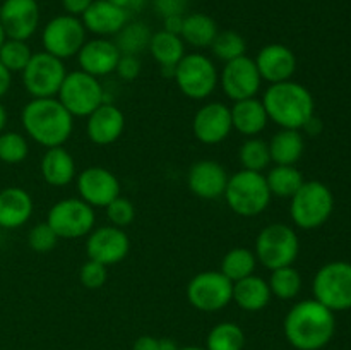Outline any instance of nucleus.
Wrapping results in <instances>:
<instances>
[{
  "label": "nucleus",
  "instance_id": "obj_33",
  "mask_svg": "<svg viewBox=\"0 0 351 350\" xmlns=\"http://www.w3.org/2000/svg\"><path fill=\"white\" fill-rule=\"evenodd\" d=\"M257 268V257L254 250L247 249V247H233L228 253L223 256L221 259V271L230 281H239L243 278L250 277L256 273Z\"/></svg>",
  "mask_w": 351,
  "mask_h": 350
},
{
  "label": "nucleus",
  "instance_id": "obj_17",
  "mask_svg": "<svg viewBox=\"0 0 351 350\" xmlns=\"http://www.w3.org/2000/svg\"><path fill=\"white\" fill-rule=\"evenodd\" d=\"M232 113L225 103L202 105L192 119V132L202 144H219L232 134Z\"/></svg>",
  "mask_w": 351,
  "mask_h": 350
},
{
  "label": "nucleus",
  "instance_id": "obj_44",
  "mask_svg": "<svg viewBox=\"0 0 351 350\" xmlns=\"http://www.w3.org/2000/svg\"><path fill=\"white\" fill-rule=\"evenodd\" d=\"M191 0H153L154 12L161 17L185 16Z\"/></svg>",
  "mask_w": 351,
  "mask_h": 350
},
{
  "label": "nucleus",
  "instance_id": "obj_8",
  "mask_svg": "<svg viewBox=\"0 0 351 350\" xmlns=\"http://www.w3.org/2000/svg\"><path fill=\"white\" fill-rule=\"evenodd\" d=\"M173 79L182 95L191 100H206L219 84V72L215 62L204 54H185L173 71Z\"/></svg>",
  "mask_w": 351,
  "mask_h": 350
},
{
  "label": "nucleus",
  "instance_id": "obj_34",
  "mask_svg": "<svg viewBox=\"0 0 351 350\" xmlns=\"http://www.w3.org/2000/svg\"><path fill=\"white\" fill-rule=\"evenodd\" d=\"M245 333L237 323L223 321L213 326L206 338V350H243Z\"/></svg>",
  "mask_w": 351,
  "mask_h": 350
},
{
  "label": "nucleus",
  "instance_id": "obj_53",
  "mask_svg": "<svg viewBox=\"0 0 351 350\" xmlns=\"http://www.w3.org/2000/svg\"><path fill=\"white\" fill-rule=\"evenodd\" d=\"M177 350H206V349H202V347H197V345H189V347H178Z\"/></svg>",
  "mask_w": 351,
  "mask_h": 350
},
{
  "label": "nucleus",
  "instance_id": "obj_9",
  "mask_svg": "<svg viewBox=\"0 0 351 350\" xmlns=\"http://www.w3.org/2000/svg\"><path fill=\"white\" fill-rule=\"evenodd\" d=\"M314 299L332 312L351 309V263L331 261L319 268L312 281Z\"/></svg>",
  "mask_w": 351,
  "mask_h": 350
},
{
  "label": "nucleus",
  "instance_id": "obj_48",
  "mask_svg": "<svg viewBox=\"0 0 351 350\" xmlns=\"http://www.w3.org/2000/svg\"><path fill=\"white\" fill-rule=\"evenodd\" d=\"M184 17L185 16L163 17V31H168V33L178 34V36H180L182 27H184Z\"/></svg>",
  "mask_w": 351,
  "mask_h": 350
},
{
  "label": "nucleus",
  "instance_id": "obj_42",
  "mask_svg": "<svg viewBox=\"0 0 351 350\" xmlns=\"http://www.w3.org/2000/svg\"><path fill=\"white\" fill-rule=\"evenodd\" d=\"M108 266L98 263V261L88 259L79 270V280H81L82 287L89 288V290H98L108 280Z\"/></svg>",
  "mask_w": 351,
  "mask_h": 350
},
{
  "label": "nucleus",
  "instance_id": "obj_49",
  "mask_svg": "<svg viewBox=\"0 0 351 350\" xmlns=\"http://www.w3.org/2000/svg\"><path fill=\"white\" fill-rule=\"evenodd\" d=\"M10 84H12V74L0 64V98H3L9 93Z\"/></svg>",
  "mask_w": 351,
  "mask_h": 350
},
{
  "label": "nucleus",
  "instance_id": "obj_51",
  "mask_svg": "<svg viewBox=\"0 0 351 350\" xmlns=\"http://www.w3.org/2000/svg\"><path fill=\"white\" fill-rule=\"evenodd\" d=\"M5 126H7V110H5V106L0 103V134L5 130Z\"/></svg>",
  "mask_w": 351,
  "mask_h": 350
},
{
  "label": "nucleus",
  "instance_id": "obj_26",
  "mask_svg": "<svg viewBox=\"0 0 351 350\" xmlns=\"http://www.w3.org/2000/svg\"><path fill=\"white\" fill-rule=\"evenodd\" d=\"M43 180L51 187H65L75 178V160L64 146L48 148L40 161Z\"/></svg>",
  "mask_w": 351,
  "mask_h": 350
},
{
  "label": "nucleus",
  "instance_id": "obj_27",
  "mask_svg": "<svg viewBox=\"0 0 351 350\" xmlns=\"http://www.w3.org/2000/svg\"><path fill=\"white\" fill-rule=\"evenodd\" d=\"M271 288L267 280L256 273L233 283L232 301L247 312H259L271 302Z\"/></svg>",
  "mask_w": 351,
  "mask_h": 350
},
{
  "label": "nucleus",
  "instance_id": "obj_30",
  "mask_svg": "<svg viewBox=\"0 0 351 350\" xmlns=\"http://www.w3.org/2000/svg\"><path fill=\"white\" fill-rule=\"evenodd\" d=\"M218 33L216 21L211 16L194 12L184 17V27H182L180 36L185 45H191L194 48H211Z\"/></svg>",
  "mask_w": 351,
  "mask_h": 350
},
{
  "label": "nucleus",
  "instance_id": "obj_24",
  "mask_svg": "<svg viewBox=\"0 0 351 350\" xmlns=\"http://www.w3.org/2000/svg\"><path fill=\"white\" fill-rule=\"evenodd\" d=\"M33 198L23 187H5L0 191V229L14 230L29 222L33 215Z\"/></svg>",
  "mask_w": 351,
  "mask_h": 350
},
{
  "label": "nucleus",
  "instance_id": "obj_13",
  "mask_svg": "<svg viewBox=\"0 0 351 350\" xmlns=\"http://www.w3.org/2000/svg\"><path fill=\"white\" fill-rule=\"evenodd\" d=\"M233 281L221 271L206 270L194 275L187 283V301L202 312H216L232 302Z\"/></svg>",
  "mask_w": 351,
  "mask_h": 350
},
{
  "label": "nucleus",
  "instance_id": "obj_18",
  "mask_svg": "<svg viewBox=\"0 0 351 350\" xmlns=\"http://www.w3.org/2000/svg\"><path fill=\"white\" fill-rule=\"evenodd\" d=\"M0 23L7 38L27 41L40 24V5L36 0H3Z\"/></svg>",
  "mask_w": 351,
  "mask_h": 350
},
{
  "label": "nucleus",
  "instance_id": "obj_50",
  "mask_svg": "<svg viewBox=\"0 0 351 350\" xmlns=\"http://www.w3.org/2000/svg\"><path fill=\"white\" fill-rule=\"evenodd\" d=\"M178 345L171 338H160V350H177Z\"/></svg>",
  "mask_w": 351,
  "mask_h": 350
},
{
  "label": "nucleus",
  "instance_id": "obj_2",
  "mask_svg": "<svg viewBox=\"0 0 351 350\" xmlns=\"http://www.w3.org/2000/svg\"><path fill=\"white\" fill-rule=\"evenodd\" d=\"M21 124L27 137L43 148L64 146L74 130V117L53 98H31L21 112Z\"/></svg>",
  "mask_w": 351,
  "mask_h": 350
},
{
  "label": "nucleus",
  "instance_id": "obj_52",
  "mask_svg": "<svg viewBox=\"0 0 351 350\" xmlns=\"http://www.w3.org/2000/svg\"><path fill=\"white\" fill-rule=\"evenodd\" d=\"M5 40H7V34H5V31H3L2 23H0V48H2L3 41H5Z\"/></svg>",
  "mask_w": 351,
  "mask_h": 350
},
{
  "label": "nucleus",
  "instance_id": "obj_23",
  "mask_svg": "<svg viewBox=\"0 0 351 350\" xmlns=\"http://www.w3.org/2000/svg\"><path fill=\"white\" fill-rule=\"evenodd\" d=\"M129 14L110 0H93L89 9L81 17L86 31L98 38L115 36L129 23Z\"/></svg>",
  "mask_w": 351,
  "mask_h": 350
},
{
  "label": "nucleus",
  "instance_id": "obj_35",
  "mask_svg": "<svg viewBox=\"0 0 351 350\" xmlns=\"http://www.w3.org/2000/svg\"><path fill=\"white\" fill-rule=\"evenodd\" d=\"M239 161L243 170L263 174L271 163L269 144L261 137H247L239 148Z\"/></svg>",
  "mask_w": 351,
  "mask_h": 350
},
{
  "label": "nucleus",
  "instance_id": "obj_6",
  "mask_svg": "<svg viewBox=\"0 0 351 350\" xmlns=\"http://www.w3.org/2000/svg\"><path fill=\"white\" fill-rule=\"evenodd\" d=\"M254 254L257 263L269 271L283 266H293L300 254V239L291 226L285 223L266 225L256 237Z\"/></svg>",
  "mask_w": 351,
  "mask_h": 350
},
{
  "label": "nucleus",
  "instance_id": "obj_1",
  "mask_svg": "<svg viewBox=\"0 0 351 350\" xmlns=\"http://www.w3.org/2000/svg\"><path fill=\"white\" fill-rule=\"evenodd\" d=\"M283 331L293 349L321 350L335 336V312L315 299H305L297 302L285 316Z\"/></svg>",
  "mask_w": 351,
  "mask_h": 350
},
{
  "label": "nucleus",
  "instance_id": "obj_45",
  "mask_svg": "<svg viewBox=\"0 0 351 350\" xmlns=\"http://www.w3.org/2000/svg\"><path fill=\"white\" fill-rule=\"evenodd\" d=\"M91 3L93 0H62V5H64L65 14L74 17H82V14L89 9Z\"/></svg>",
  "mask_w": 351,
  "mask_h": 350
},
{
  "label": "nucleus",
  "instance_id": "obj_3",
  "mask_svg": "<svg viewBox=\"0 0 351 350\" xmlns=\"http://www.w3.org/2000/svg\"><path fill=\"white\" fill-rule=\"evenodd\" d=\"M263 105L271 122L281 129L302 130L315 112L312 93L291 79L269 84L263 96Z\"/></svg>",
  "mask_w": 351,
  "mask_h": 350
},
{
  "label": "nucleus",
  "instance_id": "obj_29",
  "mask_svg": "<svg viewBox=\"0 0 351 350\" xmlns=\"http://www.w3.org/2000/svg\"><path fill=\"white\" fill-rule=\"evenodd\" d=\"M267 144L274 165H297L305 151L304 136L295 129L278 130Z\"/></svg>",
  "mask_w": 351,
  "mask_h": 350
},
{
  "label": "nucleus",
  "instance_id": "obj_31",
  "mask_svg": "<svg viewBox=\"0 0 351 350\" xmlns=\"http://www.w3.org/2000/svg\"><path fill=\"white\" fill-rule=\"evenodd\" d=\"M264 177H266L271 196L288 199H291V196L305 182L304 175L298 170L297 165H274Z\"/></svg>",
  "mask_w": 351,
  "mask_h": 350
},
{
  "label": "nucleus",
  "instance_id": "obj_5",
  "mask_svg": "<svg viewBox=\"0 0 351 350\" xmlns=\"http://www.w3.org/2000/svg\"><path fill=\"white\" fill-rule=\"evenodd\" d=\"M335 209V196L331 189L319 180H308L291 196V222L302 230H314L324 225Z\"/></svg>",
  "mask_w": 351,
  "mask_h": 350
},
{
  "label": "nucleus",
  "instance_id": "obj_38",
  "mask_svg": "<svg viewBox=\"0 0 351 350\" xmlns=\"http://www.w3.org/2000/svg\"><path fill=\"white\" fill-rule=\"evenodd\" d=\"M247 50V43L243 36L237 31H219L211 45V51L221 62L235 60L243 57Z\"/></svg>",
  "mask_w": 351,
  "mask_h": 350
},
{
  "label": "nucleus",
  "instance_id": "obj_21",
  "mask_svg": "<svg viewBox=\"0 0 351 350\" xmlns=\"http://www.w3.org/2000/svg\"><path fill=\"white\" fill-rule=\"evenodd\" d=\"M230 175L225 167L215 160H199L189 168L187 185L201 199H218L225 194Z\"/></svg>",
  "mask_w": 351,
  "mask_h": 350
},
{
  "label": "nucleus",
  "instance_id": "obj_39",
  "mask_svg": "<svg viewBox=\"0 0 351 350\" xmlns=\"http://www.w3.org/2000/svg\"><path fill=\"white\" fill-rule=\"evenodd\" d=\"M29 154L27 139L14 130H3L0 134V161L5 165H19Z\"/></svg>",
  "mask_w": 351,
  "mask_h": 350
},
{
  "label": "nucleus",
  "instance_id": "obj_10",
  "mask_svg": "<svg viewBox=\"0 0 351 350\" xmlns=\"http://www.w3.org/2000/svg\"><path fill=\"white\" fill-rule=\"evenodd\" d=\"M47 223L58 239H81L88 237L96 225L95 208L81 198H65L55 202L47 215Z\"/></svg>",
  "mask_w": 351,
  "mask_h": 350
},
{
  "label": "nucleus",
  "instance_id": "obj_36",
  "mask_svg": "<svg viewBox=\"0 0 351 350\" xmlns=\"http://www.w3.org/2000/svg\"><path fill=\"white\" fill-rule=\"evenodd\" d=\"M267 283H269L273 297L281 299V301H291L302 290V277L293 266H283L273 270Z\"/></svg>",
  "mask_w": 351,
  "mask_h": 350
},
{
  "label": "nucleus",
  "instance_id": "obj_41",
  "mask_svg": "<svg viewBox=\"0 0 351 350\" xmlns=\"http://www.w3.org/2000/svg\"><path fill=\"white\" fill-rule=\"evenodd\" d=\"M58 242V237L53 230L50 229L47 222L38 223L27 233V246L34 250V253H48L53 249Z\"/></svg>",
  "mask_w": 351,
  "mask_h": 350
},
{
  "label": "nucleus",
  "instance_id": "obj_14",
  "mask_svg": "<svg viewBox=\"0 0 351 350\" xmlns=\"http://www.w3.org/2000/svg\"><path fill=\"white\" fill-rule=\"evenodd\" d=\"M261 84L263 79L257 71L256 62L247 55L225 62L219 72V86L232 102L254 98L259 93Z\"/></svg>",
  "mask_w": 351,
  "mask_h": 350
},
{
  "label": "nucleus",
  "instance_id": "obj_12",
  "mask_svg": "<svg viewBox=\"0 0 351 350\" xmlns=\"http://www.w3.org/2000/svg\"><path fill=\"white\" fill-rule=\"evenodd\" d=\"M21 74H23L24 88L31 98H53L57 96L67 71L64 60L47 51H38L33 54L29 64Z\"/></svg>",
  "mask_w": 351,
  "mask_h": 350
},
{
  "label": "nucleus",
  "instance_id": "obj_37",
  "mask_svg": "<svg viewBox=\"0 0 351 350\" xmlns=\"http://www.w3.org/2000/svg\"><path fill=\"white\" fill-rule=\"evenodd\" d=\"M33 51H31L27 41L23 40H12L7 38L3 41L2 48H0V64L14 74V72H23L26 65L29 64Z\"/></svg>",
  "mask_w": 351,
  "mask_h": 350
},
{
  "label": "nucleus",
  "instance_id": "obj_40",
  "mask_svg": "<svg viewBox=\"0 0 351 350\" xmlns=\"http://www.w3.org/2000/svg\"><path fill=\"white\" fill-rule=\"evenodd\" d=\"M106 216L110 220V225L119 226V229H125L136 218V208H134L132 201L123 196L113 199L108 206H106Z\"/></svg>",
  "mask_w": 351,
  "mask_h": 350
},
{
  "label": "nucleus",
  "instance_id": "obj_11",
  "mask_svg": "<svg viewBox=\"0 0 351 350\" xmlns=\"http://www.w3.org/2000/svg\"><path fill=\"white\" fill-rule=\"evenodd\" d=\"M86 33L88 31H86L81 17L69 16V14L53 17L45 24L43 31H41L43 51L60 58V60L75 57L82 45L86 43Z\"/></svg>",
  "mask_w": 351,
  "mask_h": 350
},
{
  "label": "nucleus",
  "instance_id": "obj_19",
  "mask_svg": "<svg viewBox=\"0 0 351 350\" xmlns=\"http://www.w3.org/2000/svg\"><path fill=\"white\" fill-rule=\"evenodd\" d=\"M125 129V115L119 106L105 102L86 117V136L96 146H108L120 139Z\"/></svg>",
  "mask_w": 351,
  "mask_h": 350
},
{
  "label": "nucleus",
  "instance_id": "obj_25",
  "mask_svg": "<svg viewBox=\"0 0 351 350\" xmlns=\"http://www.w3.org/2000/svg\"><path fill=\"white\" fill-rule=\"evenodd\" d=\"M230 113H232L233 130L245 137H257L269 122L263 100H257V96L233 102V106H230Z\"/></svg>",
  "mask_w": 351,
  "mask_h": 350
},
{
  "label": "nucleus",
  "instance_id": "obj_7",
  "mask_svg": "<svg viewBox=\"0 0 351 350\" xmlns=\"http://www.w3.org/2000/svg\"><path fill=\"white\" fill-rule=\"evenodd\" d=\"M57 100L72 117H88L106 102V95L98 78L79 69L67 72Z\"/></svg>",
  "mask_w": 351,
  "mask_h": 350
},
{
  "label": "nucleus",
  "instance_id": "obj_22",
  "mask_svg": "<svg viewBox=\"0 0 351 350\" xmlns=\"http://www.w3.org/2000/svg\"><path fill=\"white\" fill-rule=\"evenodd\" d=\"M120 51L115 41L106 38H93L86 40L79 54L75 55L79 62V69L95 78H103L115 72L117 64L120 60Z\"/></svg>",
  "mask_w": 351,
  "mask_h": 350
},
{
  "label": "nucleus",
  "instance_id": "obj_16",
  "mask_svg": "<svg viewBox=\"0 0 351 350\" xmlns=\"http://www.w3.org/2000/svg\"><path fill=\"white\" fill-rule=\"evenodd\" d=\"M79 198L91 208H106L120 196V180L105 167H88L77 175Z\"/></svg>",
  "mask_w": 351,
  "mask_h": 350
},
{
  "label": "nucleus",
  "instance_id": "obj_28",
  "mask_svg": "<svg viewBox=\"0 0 351 350\" xmlns=\"http://www.w3.org/2000/svg\"><path fill=\"white\" fill-rule=\"evenodd\" d=\"M147 50H149L154 62L160 65L161 71L170 72L171 78H173V71L178 62L185 57V43L182 36L163 30L153 33Z\"/></svg>",
  "mask_w": 351,
  "mask_h": 350
},
{
  "label": "nucleus",
  "instance_id": "obj_20",
  "mask_svg": "<svg viewBox=\"0 0 351 350\" xmlns=\"http://www.w3.org/2000/svg\"><path fill=\"white\" fill-rule=\"evenodd\" d=\"M261 79L269 84L290 81L297 71V57L287 45L269 43L263 47L254 58Z\"/></svg>",
  "mask_w": 351,
  "mask_h": 350
},
{
  "label": "nucleus",
  "instance_id": "obj_32",
  "mask_svg": "<svg viewBox=\"0 0 351 350\" xmlns=\"http://www.w3.org/2000/svg\"><path fill=\"white\" fill-rule=\"evenodd\" d=\"M153 33L149 27L141 21L127 23L119 33L115 34V45L122 55H137L139 57L143 51L147 50Z\"/></svg>",
  "mask_w": 351,
  "mask_h": 350
},
{
  "label": "nucleus",
  "instance_id": "obj_47",
  "mask_svg": "<svg viewBox=\"0 0 351 350\" xmlns=\"http://www.w3.org/2000/svg\"><path fill=\"white\" fill-rule=\"evenodd\" d=\"M132 350H160V338L151 335H143L134 342Z\"/></svg>",
  "mask_w": 351,
  "mask_h": 350
},
{
  "label": "nucleus",
  "instance_id": "obj_46",
  "mask_svg": "<svg viewBox=\"0 0 351 350\" xmlns=\"http://www.w3.org/2000/svg\"><path fill=\"white\" fill-rule=\"evenodd\" d=\"M110 2L115 3L117 7L123 9L130 16V14H139L146 7L147 0H110Z\"/></svg>",
  "mask_w": 351,
  "mask_h": 350
},
{
  "label": "nucleus",
  "instance_id": "obj_4",
  "mask_svg": "<svg viewBox=\"0 0 351 350\" xmlns=\"http://www.w3.org/2000/svg\"><path fill=\"white\" fill-rule=\"evenodd\" d=\"M226 205L235 215L252 218L266 211L271 202V192L266 177L261 172L239 170L230 175L225 194Z\"/></svg>",
  "mask_w": 351,
  "mask_h": 350
},
{
  "label": "nucleus",
  "instance_id": "obj_43",
  "mask_svg": "<svg viewBox=\"0 0 351 350\" xmlns=\"http://www.w3.org/2000/svg\"><path fill=\"white\" fill-rule=\"evenodd\" d=\"M141 58L137 55H120V60L117 64L115 72L123 81H134L141 74Z\"/></svg>",
  "mask_w": 351,
  "mask_h": 350
},
{
  "label": "nucleus",
  "instance_id": "obj_15",
  "mask_svg": "<svg viewBox=\"0 0 351 350\" xmlns=\"http://www.w3.org/2000/svg\"><path fill=\"white\" fill-rule=\"evenodd\" d=\"M130 250V239L125 230L113 225L98 226L86 239V256L105 266L122 263Z\"/></svg>",
  "mask_w": 351,
  "mask_h": 350
}]
</instances>
